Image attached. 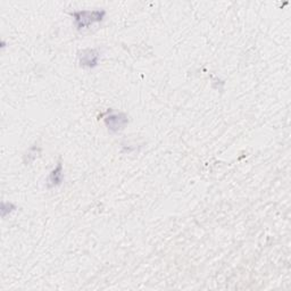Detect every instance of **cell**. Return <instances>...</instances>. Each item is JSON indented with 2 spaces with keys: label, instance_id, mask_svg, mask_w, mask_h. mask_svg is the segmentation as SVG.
I'll list each match as a JSON object with an SVG mask.
<instances>
[{
  "label": "cell",
  "instance_id": "cell-1",
  "mask_svg": "<svg viewBox=\"0 0 291 291\" xmlns=\"http://www.w3.org/2000/svg\"><path fill=\"white\" fill-rule=\"evenodd\" d=\"M105 15V11H80L72 13V16L74 17L75 26L79 31L88 28L92 24L101 22Z\"/></svg>",
  "mask_w": 291,
  "mask_h": 291
},
{
  "label": "cell",
  "instance_id": "cell-2",
  "mask_svg": "<svg viewBox=\"0 0 291 291\" xmlns=\"http://www.w3.org/2000/svg\"><path fill=\"white\" fill-rule=\"evenodd\" d=\"M105 115L104 122L109 133H119L129 124V118L125 113H118L113 109H108Z\"/></svg>",
  "mask_w": 291,
  "mask_h": 291
},
{
  "label": "cell",
  "instance_id": "cell-3",
  "mask_svg": "<svg viewBox=\"0 0 291 291\" xmlns=\"http://www.w3.org/2000/svg\"><path fill=\"white\" fill-rule=\"evenodd\" d=\"M100 58V52L98 49H83L79 52V63L82 67H89V69H94L98 65Z\"/></svg>",
  "mask_w": 291,
  "mask_h": 291
},
{
  "label": "cell",
  "instance_id": "cell-4",
  "mask_svg": "<svg viewBox=\"0 0 291 291\" xmlns=\"http://www.w3.org/2000/svg\"><path fill=\"white\" fill-rule=\"evenodd\" d=\"M63 179H64V173H63V164L60 161L57 164V166L52 169L51 173L48 177V182H47V188H55L61 186L63 182Z\"/></svg>",
  "mask_w": 291,
  "mask_h": 291
},
{
  "label": "cell",
  "instance_id": "cell-5",
  "mask_svg": "<svg viewBox=\"0 0 291 291\" xmlns=\"http://www.w3.org/2000/svg\"><path fill=\"white\" fill-rule=\"evenodd\" d=\"M40 152H41V148L39 147V146H36V144L33 146V147H31L27 150L25 157H24V164L28 165L30 163H32L38 157V155L40 154Z\"/></svg>",
  "mask_w": 291,
  "mask_h": 291
},
{
  "label": "cell",
  "instance_id": "cell-6",
  "mask_svg": "<svg viewBox=\"0 0 291 291\" xmlns=\"http://www.w3.org/2000/svg\"><path fill=\"white\" fill-rule=\"evenodd\" d=\"M15 205H13L12 202H3V206H2V215L3 217H5L7 215V213L9 212H13L14 210H15Z\"/></svg>",
  "mask_w": 291,
  "mask_h": 291
}]
</instances>
